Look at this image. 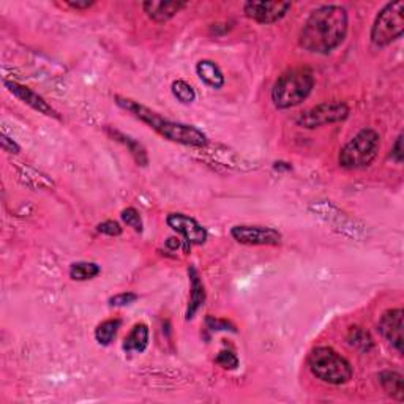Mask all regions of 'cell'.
Segmentation results:
<instances>
[{"label":"cell","mask_w":404,"mask_h":404,"mask_svg":"<svg viewBox=\"0 0 404 404\" xmlns=\"http://www.w3.org/2000/svg\"><path fill=\"white\" fill-rule=\"evenodd\" d=\"M5 86H7V89L11 93H13L16 98H19L22 103L29 104V106H31L32 109L38 111L40 114H45V115H48V117H54V119H58L57 111L52 108L51 104L46 102V99L42 95H38L37 92H33L32 89H29V87L22 86V84L10 83V81H7V83H5Z\"/></svg>","instance_id":"7c38bea8"},{"label":"cell","mask_w":404,"mask_h":404,"mask_svg":"<svg viewBox=\"0 0 404 404\" xmlns=\"http://www.w3.org/2000/svg\"><path fill=\"white\" fill-rule=\"evenodd\" d=\"M97 231L102 234H106V236H111V237H117L122 234V227L117 221L108 220V221H103V223H99L97 226Z\"/></svg>","instance_id":"484cf974"},{"label":"cell","mask_w":404,"mask_h":404,"mask_svg":"<svg viewBox=\"0 0 404 404\" xmlns=\"http://www.w3.org/2000/svg\"><path fill=\"white\" fill-rule=\"evenodd\" d=\"M185 7H186L185 2H155V0H150V2L143 3L144 11L147 13L150 19L155 22L169 21Z\"/></svg>","instance_id":"4fadbf2b"},{"label":"cell","mask_w":404,"mask_h":404,"mask_svg":"<svg viewBox=\"0 0 404 404\" xmlns=\"http://www.w3.org/2000/svg\"><path fill=\"white\" fill-rule=\"evenodd\" d=\"M206 324L210 330H232V332H236V329H234L229 322L223 321V319L212 318V316H209V318L206 319Z\"/></svg>","instance_id":"4316f807"},{"label":"cell","mask_w":404,"mask_h":404,"mask_svg":"<svg viewBox=\"0 0 404 404\" xmlns=\"http://www.w3.org/2000/svg\"><path fill=\"white\" fill-rule=\"evenodd\" d=\"M138 296L134 292H122V294H117L114 297L109 298V305L113 307H125L130 305V303L136 302Z\"/></svg>","instance_id":"d4e9b609"},{"label":"cell","mask_w":404,"mask_h":404,"mask_svg":"<svg viewBox=\"0 0 404 404\" xmlns=\"http://www.w3.org/2000/svg\"><path fill=\"white\" fill-rule=\"evenodd\" d=\"M404 33V2L387 3L379 11L371 27V42L378 48H384L396 42Z\"/></svg>","instance_id":"8992f818"},{"label":"cell","mask_w":404,"mask_h":404,"mask_svg":"<svg viewBox=\"0 0 404 404\" xmlns=\"http://www.w3.org/2000/svg\"><path fill=\"white\" fill-rule=\"evenodd\" d=\"M188 277H190V303L188 309H186V319H193L195 314L197 313V309L204 305L206 302V289H204L202 280L199 277V273L195 267L188 268Z\"/></svg>","instance_id":"5bb4252c"},{"label":"cell","mask_w":404,"mask_h":404,"mask_svg":"<svg viewBox=\"0 0 404 404\" xmlns=\"http://www.w3.org/2000/svg\"><path fill=\"white\" fill-rule=\"evenodd\" d=\"M171 89H172L174 97L177 98L180 103L191 104L196 99V92H195V89H193V87L188 83H186V81H184V79L174 81L172 86H171Z\"/></svg>","instance_id":"44dd1931"},{"label":"cell","mask_w":404,"mask_h":404,"mask_svg":"<svg viewBox=\"0 0 404 404\" xmlns=\"http://www.w3.org/2000/svg\"><path fill=\"white\" fill-rule=\"evenodd\" d=\"M0 143H2V149L5 152H8V154H19L21 147L15 143L13 139H10L7 134H2V139H0Z\"/></svg>","instance_id":"83f0119b"},{"label":"cell","mask_w":404,"mask_h":404,"mask_svg":"<svg viewBox=\"0 0 404 404\" xmlns=\"http://www.w3.org/2000/svg\"><path fill=\"white\" fill-rule=\"evenodd\" d=\"M348 341L353 348L362 349V350H370L373 348L371 337L368 335V332L362 330L360 327H353V329L349 330Z\"/></svg>","instance_id":"7402d4cb"},{"label":"cell","mask_w":404,"mask_h":404,"mask_svg":"<svg viewBox=\"0 0 404 404\" xmlns=\"http://www.w3.org/2000/svg\"><path fill=\"white\" fill-rule=\"evenodd\" d=\"M120 325H122L120 319H108L102 322L95 330V339L99 344H103V346H108V344L113 343V339L115 338L117 332H119Z\"/></svg>","instance_id":"d6986e66"},{"label":"cell","mask_w":404,"mask_h":404,"mask_svg":"<svg viewBox=\"0 0 404 404\" xmlns=\"http://www.w3.org/2000/svg\"><path fill=\"white\" fill-rule=\"evenodd\" d=\"M109 133L113 134V138L115 140H119V143H122L125 145V147L130 149L131 152V155L134 160H136L138 165L140 166H145L149 163V158H147V152H145V149L140 145L138 140H134L133 138L130 136H127V134L124 133H120V131H117V130H109Z\"/></svg>","instance_id":"ac0fdd59"},{"label":"cell","mask_w":404,"mask_h":404,"mask_svg":"<svg viewBox=\"0 0 404 404\" xmlns=\"http://www.w3.org/2000/svg\"><path fill=\"white\" fill-rule=\"evenodd\" d=\"M349 17L341 5H321L312 11L303 24L298 45L316 54H329L344 42L348 35Z\"/></svg>","instance_id":"6da1fadb"},{"label":"cell","mask_w":404,"mask_h":404,"mask_svg":"<svg viewBox=\"0 0 404 404\" xmlns=\"http://www.w3.org/2000/svg\"><path fill=\"white\" fill-rule=\"evenodd\" d=\"M349 115V108L346 103L341 102H327L321 103L318 106H313L302 115H298L297 124L303 128H318L322 125L337 124V122L346 120Z\"/></svg>","instance_id":"52a82bcc"},{"label":"cell","mask_w":404,"mask_h":404,"mask_svg":"<svg viewBox=\"0 0 404 404\" xmlns=\"http://www.w3.org/2000/svg\"><path fill=\"white\" fill-rule=\"evenodd\" d=\"M215 362H216V365L223 366L225 370H236V368L239 366L237 355L232 354L231 350H221L218 357L215 359Z\"/></svg>","instance_id":"cb8c5ba5"},{"label":"cell","mask_w":404,"mask_h":404,"mask_svg":"<svg viewBox=\"0 0 404 404\" xmlns=\"http://www.w3.org/2000/svg\"><path fill=\"white\" fill-rule=\"evenodd\" d=\"M196 73L199 76V79H201L204 84L212 87V89H221V87L225 86L223 72H221L220 67L216 65L213 60H209V58L199 60L196 65Z\"/></svg>","instance_id":"2e32d148"},{"label":"cell","mask_w":404,"mask_h":404,"mask_svg":"<svg viewBox=\"0 0 404 404\" xmlns=\"http://www.w3.org/2000/svg\"><path fill=\"white\" fill-rule=\"evenodd\" d=\"M120 216L127 226L133 227V229L136 232H143V220H140V215L136 209L128 207L124 210V212H122Z\"/></svg>","instance_id":"603a6c76"},{"label":"cell","mask_w":404,"mask_h":404,"mask_svg":"<svg viewBox=\"0 0 404 404\" xmlns=\"http://www.w3.org/2000/svg\"><path fill=\"white\" fill-rule=\"evenodd\" d=\"M99 275V267L93 262H74L70 267V277L74 281H87Z\"/></svg>","instance_id":"ffe728a7"},{"label":"cell","mask_w":404,"mask_h":404,"mask_svg":"<svg viewBox=\"0 0 404 404\" xmlns=\"http://www.w3.org/2000/svg\"><path fill=\"white\" fill-rule=\"evenodd\" d=\"M168 226L179 232L184 237L185 251H188L191 245H202L206 243L209 237L207 229L201 223H197L195 218L184 213H169L166 218Z\"/></svg>","instance_id":"ba28073f"},{"label":"cell","mask_w":404,"mask_h":404,"mask_svg":"<svg viewBox=\"0 0 404 404\" xmlns=\"http://www.w3.org/2000/svg\"><path fill=\"white\" fill-rule=\"evenodd\" d=\"M149 346V327L143 324H136L131 332L125 337V341L122 348L127 354H140Z\"/></svg>","instance_id":"9a60e30c"},{"label":"cell","mask_w":404,"mask_h":404,"mask_svg":"<svg viewBox=\"0 0 404 404\" xmlns=\"http://www.w3.org/2000/svg\"><path fill=\"white\" fill-rule=\"evenodd\" d=\"M93 3L95 2H89V0H84V2H79V0L72 2V0H70V2H67L68 7H72L74 10H89L90 7H93Z\"/></svg>","instance_id":"f546056e"},{"label":"cell","mask_w":404,"mask_h":404,"mask_svg":"<svg viewBox=\"0 0 404 404\" xmlns=\"http://www.w3.org/2000/svg\"><path fill=\"white\" fill-rule=\"evenodd\" d=\"M403 134H400V136H398V139H396V143H395V145H394V149H391V160H395L398 165H400V163H403Z\"/></svg>","instance_id":"f1b7e54d"},{"label":"cell","mask_w":404,"mask_h":404,"mask_svg":"<svg viewBox=\"0 0 404 404\" xmlns=\"http://www.w3.org/2000/svg\"><path fill=\"white\" fill-rule=\"evenodd\" d=\"M379 382L391 398H395V400L398 401H403L404 387H403V376L400 373L382 371L379 374Z\"/></svg>","instance_id":"e0dca14e"},{"label":"cell","mask_w":404,"mask_h":404,"mask_svg":"<svg viewBox=\"0 0 404 404\" xmlns=\"http://www.w3.org/2000/svg\"><path fill=\"white\" fill-rule=\"evenodd\" d=\"M380 149V138L378 131L363 128L339 150L338 161L346 169H360L370 166L376 160Z\"/></svg>","instance_id":"5b68a950"},{"label":"cell","mask_w":404,"mask_h":404,"mask_svg":"<svg viewBox=\"0 0 404 404\" xmlns=\"http://www.w3.org/2000/svg\"><path fill=\"white\" fill-rule=\"evenodd\" d=\"M231 236L243 245H278L281 242V234L267 226H234Z\"/></svg>","instance_id":"30bf717a"},{"label":"cell","mask_w":404,"mask_h":404,"mask_svg":"<svg viewBox=\"0 0 404 404\" xmlns=\"http://www.w3.org/2000/svg\"><path fill=\"white\" fill-rule=\"evenodd\" d=\"M291 2H247L243 5V11L250 19H253L259 24H273L283 19L286 13L291 10Z\"/></svg>","instance_id":"9c48e42d"},{"label":"cell","mask_w":404,"mask_h":404,"mask_svg":"<svg viewBox=\"0 0 404 404\" xmlns=\"http://www.w3.org/2000/svg\"><path fill=\"white\" fill-rule=\"evenodd\" d=\"M308 366L316 378L325 384L343 385L353 379V366L332 348H316L308 357Z\"/></svg>","instance_id":"277c9868"},{"label":"cell","mask_w":404,"mask_h":404,"mask_svg":"<svg viewBox=\"0 0 404 404\" xmlns=\"http://www.w3.org/2000/svg\"><path fill=\"white\" fill-rule=\"evenodd\" d=\"M117 104L124 108L128 113H131L144 124H147L150 128H154L156 133H160L163 138H166L172 143H179L184 145H193V147H204L207 144V136L196 127L180 124V122H171L163 119L160 114L154 113V111L143 106L138 102L133 99L117 97Z\"/></svg>","instance_id":"7a4b0ae2"},{"label":"cell","mask_w":404,"mask_h":404,"mask_svg":"<svg viewBox=\"0 0 404 404\" xmlns=\"http://www.w3.org/2000/svg\"><path fill=\"white\" fill-rule=\"evenodd\" d=\"M403 309L394 308L380 316L378 329L387 341L396 349L398 354H403Z\"/></svg>","instance_id":"8fae6325"},{"label":"cell","mask_w":404,"mask_h":404,"mask_svg":"<svg viewBox=\"0 0 404 404\" xmlns=\"http://www.w3.org/2000/svg\"><path fill=\"white\" fill-rule=\"evenodd\" d=\"M314 87V76L308 68H292L283 73L273 84L272 102L278 109H289L309 97Z\"/></svg>","instance_id":"3957f363"},{"label":"cell","mask_w":404,"mask_h":404,"mask_svg":"<svg viewBox=\"0 0 404 404\" xmlns=\"http://www.w3.org/2000/svg\"><path fill=\"white\" fill-rule=\"evenodd\" d=\"M168 247L172 250H177L180 247V240L179 239H169L168 240Z\"/></svg>","instance_id":"4dcf8cb0"}]
</instances>
